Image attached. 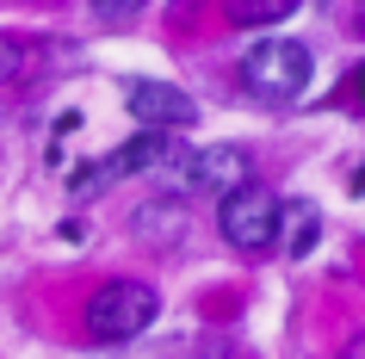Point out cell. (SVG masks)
<instances>
[{"mask_svg": "<svg viewBox=\"0 0 365 359\" xmlns=\"http://www.w3.org/2000/svg\"><path fill=\"white\" fill-rule=\"evenodd\" d=\"M155 322V291L143 279H106L87 298V335L99 347H118V340H136Z\"/></svg>", "mask_w": 365, "mask_h": 359, "instance_id": "1", "label": "cell"}, {"mask_svg": "<svg viewBox=\"0 0 365 359\" xmlns=\"http://www.w3.org/2000/svg\"><path fill=\"white\" fill-rule=\"evenodd\" d=\"M242 81H248L254 99L291 106V99H304V87H309V50H304V44H291V38L254 44L248 56H242Z\"/></svg>", "mask_w": 365, "mask_h": 359, "instance_id": "2", "label": "cell"}, {"mask_svg": "<svg viewBox=\"0 0 365 359\" xmlns=\"http://www.w3.org/2000/svg\"><path fill=\"white\" fill-rule=\"evenodd\" d=\"M223 242L242 248V254L279 248V198L267 186H248V192H235V198H223Z\"/></svg>", "mask_w": 365, "mask_h": 359, "instance_id": "3", "label": "cell"}, {"mask_svg": "<svg viewBox=\"0 0 365 359\" xmlns=\"http://www.w3.org/2000/svg\"><path fill=\"white\" fill-rule=\"evenodd\" d=\"M130 118L143 124V131L168 136V131H186V124L198 118V106L180 93L173 81H136V87H130Z\"/></svg>", "mask_w": 365, "mask_h": 359, "instance_id": "4", "label": "cell"}, {"mask_svg": "<svg viewBox=\"0 0 365 359\" xmlns=\"http://www.w3.org/2000/svg\"><path fill=\"white\" fill-rule=\"evenodd\" d=\"M192 186H198V192H217V198L248 192V186H254V155H248V149H235V143L198 149V155H192Z\"/></svg>", "mask_w": 365, "mask_h": 359, "instance_id": "5", "label": "cell"}, {"mask_svg": "<svg viewBox=\"0 0 365 359\" xmlns=\"http://www.w3.org/2000/svg\"><path fill=\"white\" fill-rule=\"evenodd\" d=\"M130 223H136V236H143L149 248H173V242H180V229H186V211H180V205H161V198H155V205L136 211Z\"/></svg>", "mask_w": 365, "mask_h": 359, "instance_id": "6", "label": "cell"}, {"mask_svg": "<svg viewBox=\"0 0 365 359\" xmlns=\"http://www.w3.org/2000/svg\"><path fill=\"white\" fill-rule=\"evenodd\" d=\"M279 242H285V254H309L316 248V229H322V217H316V205L309 198H291V205H279Z\"/></svg>", "mask_w": 365, "mask_h": 359, "instance_id": "7", "label": "cell"}, {"mask_svg": "<svg viewBox=\"0 0 365 359\" xmlns=\"http://www.w3.org/2000/svg\"><path fill=\"white\" fill-rule=\"evenodd\" d=\"M304 0H223V19L230 25H242V31H260V25H279V19H291Z\"/></svg>", "mask_w": 365, "mask_h": 359, "instance_id": "8", "label": "cell"}, {"mask_svg": "<svg viewBox=\"0 0 365 359\" xmlns=\"http://www.w3.org/2000/svg\"><path fill=\"white\" fill-rule=\"evenodd\" d=\"M143 6H149V0H93V13H99L106 25H130Z\"/></svg>", "mask_w": 365, "mask_h": 359, "instance_id": "9", "label": "cell"}, {"mask_svg": "<svg viewBox=\"0 0 365 359\" xmlns=\"http://www.w3.org/2000/svg\"><path fill=\"white\" fill-rule=\"evenodd\" d=\"M25 69V50H19V38H0V87H6V81L19 75Z\"/></svg>", "mask_w": 365, "mask_h": 359, "instance_id": "10", "label": "cell"}, {"mask_svg": "<svg viewBox=\"0 0 365 359\" xmlns=\"http://www.w3.org/2000/svg\"><path fill=\"white\" fill-rule=\"evenodd\" d=\"M346 359H365V335H359V340H346Z\"/></svg>", "mask_w": 365, "mask_h": 359, "instance_id": "11", "label": "cell"}, {"mask_svg": "<svg viewBox=\"0 0 365 359\" xmlns=\"http://www.w3.org/2000/svg\"><path fill=\"white\" fill-rule=\"evenodd\" d=\"M353 93H359V106H365V69H353Z\"/></svg>", "mask_w": 365, "mask_h": 359, "instance_id": "12", "label": "cell"}, {"mask_svg": "<svg viewBox=\"0 0 365 359\" xmlns=\"http://www.w3.org/2000/svg\"><path fill=\"white\" fill-rule=\"evenodd\" d=\"M353 25H359V31H365V0H359V13H353Z\"/></svg>", "mask_w": 365, "mask_h": 359, "instance_id": "13", "label": "cell"}]
</instances>
